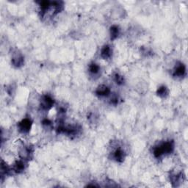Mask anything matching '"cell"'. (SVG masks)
Instances as JSON below:
<instances>
[{
    "label": "cell",
    "mask_w": 188,
    "mask_h": 188,
    "mask_svg": "<svg viewBox=\"0 0 188 188\" xmlns=\"http://www.w3.org/2000/svg\"><path fill=\"white\" fill-rule=\"evenodd\" d=\"M54 101L52 98L49 95L43 96L41 99V107L42 109L46 110H49L54 105Z\"/></svg>",
    "instance_id": "6da1fadb"
},
{
    "label": "cell",
    "mask_w": 188,
    "mask_h": 188,
    "mask_svg": "<svg viewBox=\"0 0 188 188\" xmlns=\"http://www.w3.org/2000/svg\"><path fill=\"white\" fill-rule=\"evenodd\" d=\"M32 122L30 119H25L18 124L19 130L21 133H28L32 127Z\"/></svg>",
    "instance_id": "7a4b0ae2"
},
{
    "label": "cell",
    "mask_w": 188,
    "mask_h": 188,
    "mask_svg": "<svg viewBox=\"0 0 188 188\" xmlns=\"http://www.w3.org/2000/svg\"><path fill=\"white\" fill-rule=\"evenodd\" d=\"M161 149L163 151V154H170L173 152L174 149V143L171 141H166L165 143L160 145Z\"/></svg>",
    "instance_id": "3957f363"
},
{
    "label": "cell",
    "mask_w": 188,
    "mask_h": 188,
    "mask_svg": "<svg viewBox=\"0 0 188 188\" xmlns=\"http://www.w3.org/2000/svg\"><path fill=\"white\" fill-rule=\"evenodd\" d=\"M96 93L98 96H100V97H108V96L110 95V90L106 85H102L98 87L97 91H96Z\"/></svg>",
    "instance_id": "277c9868"
},
{
    "label": "cell",
    "mask_w": 188,
    "mask_h": 188,
    "mask_svg": "<svg viewBox=\"0 0 188 188\" xmlns=\"http://www.w3.org/2000/svg\"><path fill=\"white\" fill-rule=\"evenodd\" d=\"M113 50L109 45H106L101 50V57L104 59H109L112 56Z\"/></svg>",
    "instance_id": "5b68a950"
},
{
    "label": "cell",
    "mask_w": 188,
    "mask_h": 188,
    "mask_svg": "<svg viewBox=\"0 0 188 188\" xmlns=\"http://www.w3.org/2000/svg\"><path fill=\"white\" fill-rule=\"evenodd\" d=\"M113 158H114L117 162L121 163L124 160L125 158V153L121 148H117L116 150L113 152Z\"/></svg>",
    "instance_id": "8992f818"
},
{
    "label": "cell",
    "mask_w": 188,
    "mask_h": 188,
    "mask_svg": "<svg viewBox=\"0 0 188 188\" xmlns=\"http://www.w3.org/2000/svg\"><path fill=\"white\" fill-rule=\"evenodd\" d=\"M186 73V69L185 66L183 64H180L176 65V68H175L174 71V75L176 76H179V77H181V76H185Z\"/></svg>",
    "instance_id": "52a82bcc"
},
{
    "label": "cell",
    "mask_w": 188,
    "mask_h": 188,
    "mask_svg": "<svg viewBox=\"0 0 188 188\" xmlns=\"http://www.w3.org/2000/svg\"><path fill=\"white\" fill-rule=\"evenodd\" d=\"M13 65L16 67H19L24 64V58L20 54H14L12 58Z\"/></svg>",
    "instance_id": "ba28073f"
},
{
    "label": "cell",
    "mask_w": 188,
    "mask_h": 188,
    "mask_svg": "<svg viewBox=\"0 0 188 188\" xmlns=\"http://www.w3.org/2000/svg\"><path fill=\"white\" fill-rule=\"evenodd\" d=\"M25 168H26V164L25 163V161L19 160L14 164V170L16 173H21L25 170Z\"/></svg>",
    "instance_id": "9c48e42d"
},
{
    "label": "cell",
    "mask_w": 188,
    "mask_h": 188,
    "mask_svg": "<svg viewBox=\"0 0 188 188\" xmlns=\"http://www.w3.org/2000/svg\"><path fill=\"white\" fill-rule=\"evenodd\" d=\"M89 72L92 75H97L100 71V67L96 63H91L89 65Z\"/></svg>",
    "instance_id": "30bf717a"
},
{
    "label": "cell",
    "mask_w": 188,
    "mask_h": 188,
    "mask_svg": "<svg viewBox=\"0 0 188 188\" xmlns=\"http://www.w3.org/2000/svg\"><path fill=\"white\" fill-rule=\"evenodd\" d=\"M119 35V28L117 26L113 25L110 27V37L112 40L117 38Z\"/></svg>",
    "instance_id": "8fae6325"
},
{
    "label": "cell",
    "mask_w": 188,
    "mask_h": 188,
    "mask_svg": "<svg viewBox=\"0 0 188 188\" xmlns=\"http://www.w3.org/2000/svg\"><path fill=\"white\" fill-rule=\"evenodd\" d=\"M168 92H169L168 91V89L165 86H161L157 90V93L159 97L164 98L166 97L168 95Z\"/></svg>",
    "instance_id": "7c38bea8"
},
{
    "label": "cell",
    "mask_w": 188,
    "mask_h": 188,
    "mask_svg": "<svg viewBox=\"0 0 188 188\" xmlns=\"http://www.w3.org/2000/svg\"><path fill=\"white\" fill-rule=\"evenodd\" d=\"M153 154H154V156L156 157V158H159V157H161L163 155H164L163 151L161 149L160 146H156V147L154 148Z\"/></svg>",
    "instance_id": "4fadbf2b"
},
{
    "label": "cell",
    "mask_w": 188,
    "mask_h": 188,
    "mask_svg": "<svg viewBox=\"0 0 188 188\" xmlns=\"http://www.w3.org/2000/svg\"><path fill=\"white\" fill-rule=\"evenodd\" d=\"M115 82L119 85H122L124 83V78L123 76L120 75L119 74H115L114 75Z\"/></svg>",
    "instance_id": "5bb4252c"
},
{
    "label": "cell",
    "mask_w": 188,
    "mask_h": 188,
    "mask_svg": "<svg viewBox=\"0 0 188 188\" xmlns=\"http://www.w3.org/2000/svg\"><path fill=\"white\" fill-rule=\"evenodd\" d=\"M42 124L43 126H46V127H47V128H49L52 126V122L50 121L49 119H44L42 121Z\"/></svg>",
    "instance_id": "9a60e30c"
},
{
    "label": "cell",
    "mask_w": 188,
    "mask_h": 188,
    "mask_svg": "<svg viewBox=\"0 0 188 188\" xmlns=\"http://www.w3.org/2000/svg\"><path fill=\"white\" fill-rule=\"evenodd\" d=\"M119 102V97L117 96H113L110 99V103L113 104H117Z\"/></svg>",
    "instance_id": "2e32d148"
}]
</instances>
